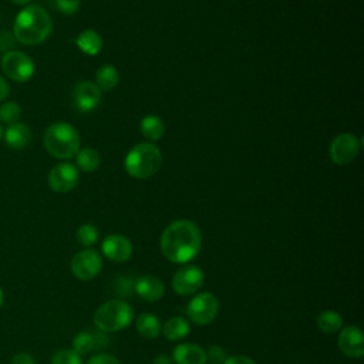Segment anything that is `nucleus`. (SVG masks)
Listing matches in <instances>:
<instances>
[{
    "label": "nucleus",
    "instance_id": "nucleus-36",
    "mask_svg": "<svg viewBox=\"0 0 364 364\" xmlns=\"http://www.w3.org/2000/svg\"><path fill=\"white\" fill-rule=\"evenodd\" d=\"M10 1L14 4H18V6H24V4H28L31 0H10Z\"/></svg>",
    "mask_w": 364,
    "mask_h": 364
},
{
    "label": "nucleus",
    "instance_id": "nucleus-8",
    "mask_svg": "<svg viewBox=\"0 0 364 364\" xmlns=\"http://www.w3.org/2000/svg\"><path fill=\"white\" fill-rule=\"evenodd\" d=\"M102 267L101 255L97 250L85 249L75 253L71 259V272L80 280L94 279Z\"/></svg>",
    "mask_w": 364,
    "mask_h": 364
},
{
    "label": "nucleus",
    "instance_id": "nucleus-37",
    "mask_svg": "<svg viewBox=\"0 0 364 364\" xmlns=\"http://www.w3.org/2000/svg\"><path fill=\"white\" fill-rule=\"evenodd\" d=\"M3 301H4V294H3V289L0 287V307H1Z\"/></svg>",
    "mask_w": 364,
    "mask_h": 364
},
{
    "label": "nucleus",
    "instance_id": "nucleus-21",
    "mask_svg": "<svg viewBox=\"0 0 364 364\" xmlns=\"http://www.w3.org/2000/svg\"><path fill=\"white\" fill-rule=\"evenodd\" d=\"M162 333L166 340L178 341L189 334V323L182 317H171L162 327Z\"/></svg>",
    "mask_w": 364,
    "mask_h": 364
},
{
    "label": "nucleus",
    "instance_id": "nucleus-35",
    "mask_svg": "<svg viewBox=\"0 0 364 364\" xmlns=\"http://www.w3.org/2000/svg\"><path fill=\"white\" fill-rule=\"evenodd\" d=\"M152 364H172V361L166 354H158L154 357Z\"/></svg>",
    "mask_w": 364,
    "mask_h": 364
},
{
    "label": "nucleus",
    "instance_id": "nucleus-32",
    "mask_svg": "<svg viewBox=\"0 0 364 364\" xmlns=\"http://www.w3.org/2000/svg\"><path fill=\"white\" fill-rule=\"evenodd\" d=\"M223 364H256L255 360H252L250 357L247 355H230V357H226V360L223 361Z\"/></svg>",
    "mask_w": 364,
    "mask_h": 364
},
{
    "label": "nucleus",
    "instance_id": "nucleus-9",
    "mask_svg": "<svg viewBox=\"0 0 364 364\" xmlns=\"http://www.w3.org/2000/svg\"><path fill=\"white\" fill-rule=\"evenodd\" d=\"M205 282V274L200 267L195 264H188L181 267L172 279V287L175 293L181 296H189L196 293Z\"/></svg>",
    "mask_w": 364,
    "mask_h": 364
},
{
    "label": "nucleus",
    "instance_id": "nucleus-26",
    "mask_svg": "<svg viewBox=\"0 0 364 364\" xmlns=\"http://www.w3.org/2000/svg\"><path fill=\"white\" fill-rule=\"evenodd\" d=\"M21 108L16 101H6L0 105V124L11 125L18 122Z\"/></svg>",
    "mask_w": 364,
    "mask_h": 364
},
{
    "label": "nucleus",
    "instance_id": "nucleus-14",
    "mask_svg": "<svg viewBox=\"0 0 364 364\" xmlns=\"http://www.w3.org/2000/svg\"><path fill=\"white\" fill-rule=\"evenodd\" d=\"M101 250L107 259L122 263L132 256V243L122 235H109L102 240Z\"/></svg>",
    "mask_w": 364,
    "mask_h": 364
},
{
    "label": "nucleus",
    "instance_id": "nucleus-17",
    "mask_svg": "<svg viewBox=\"0 0 364 364\" xmlns=\"http://www.w3.org/2000/svg\"><path fill=\"white\" fill-rule=\"evenodd\" d=\"M172 360L176 364H205L206 353L198 344L182 343L173 348Z\"/></svg>",
    "mask_w": 364,
    "mask_h": 364
},
{
    "label": "nucleus",
    "instance_id": "nucleus-18",
    "mask_svg": "<svg viewBox=\"0 0 364 364\" xmlns=\"http://www.w3.org/2000/svg\"><path fill=\"white\" fill-rule=\"evenodd\" d=\"M3 138L10 148L23 149L31 141V131L26 124L16 122L7 127V129L3 132Z\"/></svg>",
    "mask_w": 364,
    "mask_h": 364
},
{
    "label": "nucleus",
    "instance_id": "nucleus-1",
    "mask_svg": "<svg viewBox=\"0 0 364 364\" xmlns=\"http://www.w3.org/2000/svg\"><path fill=\"white\" fill-rule=\"evenodd\" d=\"M202 247L199 228L188 219L169 223L161 236V250L173 263H186L198 256Z\"/></svg>",
    "mask_w": 364,
    "mask_h": 364
},
{
    "label": "nucleus",
    "instance_id": "nucleus-34",
    "mask_svg": "<svg viewBox=\"0 0 364 364\" xmlns=\"http://www.w3.org/2000/svg\"><path fill=\"white\" fill-rule=\"evenodd\" d=\"M10 94V87L6 78L0 74V101H4Z\"/></svg>",
    "mask_w": 364,
    "mask_h": 364
},
{
    "label": "nucleus",
    "instance_id": "nucleus-7",
    "mask_svg": "<svg viewBox=\"0 0 364 364\" xmlns=\"http://www.w3.org/2000/svg\"><path fill=\"white\" fill-rule=\"evenodd\" d=\"M219 311V301L215 294L210 291H203L191 299V301L186 306V314L188 317L199 324H209L212 323Z\"/></svg>",
    "mask_w": 364,
    "mask_h": 364
},
{
    "label": "nucleus",
    "instance_id": "nucleus-28",
    "mask_svg": "<svg viewBox=\"0 0 364 364\" xmlns=\"http://www.w3.org/2000/svg\"><path fill=\"white\" fill-rule=\"evenodd\" d=\"M51 364H82V360H81V355L77 354L74 350L64 348L54 353L51 358Z\"/></svg>",
    "mask_w": 364,
    "mask_h": 364
},
{
    "label": "nucleus",
    "instance_id": "nucleus-2",
    "mask_svg": "<svg viewBox=\"0 0 364 364\" xmlns=\"http://www.w3.org/2000/svg\"><path fill=\"white\" fill-rule=\"evenodd\" d=\"M53 30V21L48 11L37 4L23 7L14 21L13 34L24 46H37L44 43Z\"/></svg>",
    "mask_w": 364,
    "mask_h": 364
},
{
    "label": "nucleus",
    "instance_id": "nucleus-33",
    "mask_svg": "<svg viewBox=\"0 0 364 364\" xmlns=\"http://www.w3.org/2000/svg\"><path fill=\"white\" fill-rule=\"evenodd\" d=\"M10 364H36V363L28 353H17L16 355H13Z\"/></svg>",
    "mask_w": 364,
    "mask_h": 364
},
{
    "label": "nucleus",
    "instance_id": "nucleus-6",
    "mask_svg": "<svg viewBox=\"0 0 364 364\" xmlns=\"http://www.w3.org/2000/svg\"><path fill=\"white\" fill-rule=\"evenodd\" d=\"M1 71L16 82H26L34 75L36 67L31 57L26 53L9 51L1 57Z\"/></svg>",
    "mask_w": 364,
    "mask_h": 364
},
{
    "label": "nucleus",
    "instance_id": "nucleus-27",
    "mask_svg": "<svg viewBox=\"0 0 364 364\" xmlns=\"http://www.w3.org/2000/svg\"><path fill=\"white\" fill-rule=\"evenodd\" d=\"M77 240L81 246L84 247H90L92 245L97 243L98 240V230L94 225L91 223H84L78 228L77 230Z\"/></svg>",
    "mask_w": 364,
    "mask_h": 364
},
{
    "label": "nucleus",
    "instance_id": "nucleus-22",
    "mask_svg": "<svg viewBox=\"0 0 364 364\" xmlns=\"http://www.w3.org/2000/svg\"><path fill=\"white\" fill-rule=\"evenodd\" d=\"M141 134L149 141H158L165 131V125L158 115H146L139 124Z\"/></svg>",
    "mask_w": 364,
    "mask_h": 364
},
{
    "label": "nucleus",
    "instance_id": "nucleus-31",
    "mask_svg": "<svg viewBox=\"0 0 364 364\" xmlns=\"http://www.w3.org/2000/svg\"><path fill=\"white\" fill-rule=\"evenodd\" d=\"M87 364H121L119 360L111 354H105V353H100L92 355Z\"/></svg>",
    "mask_w": 364,
    "mask_h": 364
},
{
    "label": "nucleus",
    "instance_id": "nucleus-12",
    "mask_svg": "<svg viewBox=\"0 0 364 364\" xmlns=\"http://www.w3.org/2000/svg\"><path fill=\"white\" fill-rule=\"evenodd\" d=\"M73 101L78 111L90 112L101 101V90L91 81H80L73 90Z\"/></svg>",
    "mask_w": 364,
    "mask_h": 364
},
{
    "label": "nucleus",
    "instance_id": "nucleus-16",
    "mask_svg": "<svg viewBox=\"0 0 364 364\" xmlns=\"http://www.w3.org/2000/svg\"><path fill=\"white\" fill-rule=\"evenodd\" d=\"M108 338L101 333L97 331H90V330H84L80 331L74 340H73V350L77 354H88L90 351H94L97 348H101L107 344Z\"/></svg>",
    "mask_w": 364,
    "mask_h": 364
},
{
    "label": "nucleus",
    "instance_id": "nucleus-24",
    "mask_svg": "<svg viewBox=\"0 0 364 364\" xmlns=\"http://www.w3.org/2000/svg\"><path fill=\"white\" fill-rule=\"evenodd\" d=\"M75 161H77V166L81 171L92 172L98 168L101 162V156L98 151L94 148H82V149H78V152L75 154Z\"/></svg>",
    "mask_w": 364,
    "mask_h": 364
},
{
    "label": "nucleus",
    "instance_id": "nucleus-20",
    "mask_svg": "<svg viewBox=\"0 0 364 364\" xmlns=\"http://www.w3.org/2000/svg\"><path fill=\"white\" fill-rule=\"evenodd\" d=\"M136 330L144 338H156L162 331L159 318L152 313H142L136 317Z\"/></svg>",
    "mask_w": 364,
    "mask_h": 364
},
{
    "label": "nucleus",
    "instance_id": "nucleus-38",
    "mask_svg": "<svg viewBox=\"0 0 364 364\" xmlns=\"http://www.w3.org/2000/svg\"><path fill=\"white\" fill-rule=\"evenodd\" d=\"M3 127H1V124H0V141H1V138H3Z\"/></svg>",
    "mask_w": 364,
    "mask_h": 364
},
{
    "label": "nucleus",
    "instance_id": "nucleus-3",
    "mask_svg": "<svg viewBox=\"0 0 364 364\" xmlns=\"http://www.w3.org/2000/svg\"><path fill=\"white\" fill-rule=\"evenodd\" d=\"M44 146L51 156L68 159L80 149V135L73 125L54 122L44 132Z\"/></svg>",
    "mask_w": 364,
    "mask_h": 364
},
{
    "label": "nucleus",
    "instance_id": "nucleus-11",
    "mask_svg": "<svg viewBox=\"0 0 364 364\" xmlns=\"http://www.w3.org/2000/svg\"><path fill=\"white\" fill-rule=\"evenodd\" d=\"M80 181L78 168L68 162L57 164L48 173V185L54 192L65 193L73 191Z\"/></svg>",
    "mask_w": 364,
    "mask_h": 364
},
{
    "label": "nucleus",
    "instance_id": "nucleus-4",
    "mask_svg": "<svg viewBox=\"0 0 364 364\" xmlns=\"http://www.w3.org/2000/svg\"><path fill=\"white\" fill-rule=\"evenodd\" d=\"M162 164V155L156 145L142 142L135 145L125 156V171L136 179H145L156 173Z\"/></svg>",
    "mask_w": 364,
    "mask_h": 364
},
{
    "label": "nucleus",
    "instance_id": "nucleus-5",
    "mask_svg": "<svg viewBox=\"0 0 364 364\" xmlns=\"http://www.w3.org/2000/svg\"><path fill=\"white\" fill-rule=\"evenodd\" d=\"M134 320L132 307L119 299H112L104 304H101L95 314L94 323L97 328L102 333L119 331L128 327Z\"/></svg>",
    "mask_w": 364,
    "mask_h": 364
},
{
    "label": "nucleus",
    "instance_id": "nucleus-10",
    "mask_svg": "<svg viewBox=\"0 0 364 364\" xmlns=\"http://www.w3.org/2000/svg\"><path fill=\"white\" fill-rule=\"evenodd\" d=\"M360 152V141L355 135L344 132L337 135L330 145V158L337 165H348Z\"/></svg>",
    "mask_w": 364,
    "mask_h": 364
},
{
    "label": "nucleus",
    "instance_id": "nucleus-23",
    "mask_svg": "<svg viewBox=\"0 0 364 364\" xmlns=\"http://www.w3.org/2000/svg\"><path fill=\"white\" fill-rule=\"evenodd\" d=\"M95 81H97L95 85L101 91H111L112 88L117 87L119 81V73L112 65H102L98 68L95 74Z\"/></svg>",
    "mask_w": 364,
    "mask_h": 364
},
{
    "label": "nucleus",
    "instance_id": "nucleus-30",
    "mask_svg": "<svg viewBox=\"0 0 364 364\" xmlns=\"http://www.w3.org/2000/svg\"><path fill=\"white\" fill-rule=\"evenodd\" d=\"M210 360L213 364H223L226 360V353L220 346H210L206 351V360Z\"/></svg>",
    "mask_w": 364,
    "mask_h": 364
},
{
    "label": "nucleus",
    "instance_id": "nucleus-29",
    "mask_svg": "<svg viewBox=\"0 0 364 364\" xmlns=\"http://www.w3.org/2000/svg\"><path fill=\"white\" fill-rule=\"evenodd\" d=\"M55 7L64 14H74L78 11L81 1L80 0H54Z\"/></svg>",
    "mask_w": 364,
    "mask_h": 364
},
{
    "label": "nucleus",
    "instance_id": "nucleus-13",
    "mask_svg": "<svg viewBox=\"0 0 364 364\" xmlns=\"http://www.w3.org/2000/svg\"><path fill=\"white\" fill-rule=\"evenodd\" d=\"M337 346L344 355L350 358H360L364 354V336L357 326H347L341 328Z\"/></svg>",
    "mask_w": 364,
    "mask_h": 364
},
{
    "label": "nucleus",
    "instance_id": "nucleus-25",
    "mask_svg": "<svg viewBox=\"0 0 364 364\" xmlns=\"http://www.w3.org/2000/svg\"><path fill=\"white\" fill-rule=\"evenodd\" d=\"M316 323H317V327H318L320 331L327 333V334H333V333H337L341 328L343 318L337 311L326 310L321 314H318Z\"/></svg>",
    "mask_w": 364,
    "mask_h": 364
},
{
    "label": "nucleus",
    "instance_id": "nucleus-19",
    "mask_svg": "<svg viewBox=\"0 0 364 364\" xmlns=\"http://www.w3.org/2000/svg\"><path fill=\"white\" fill-rule=\"evenodd\" d=\"M75 43H77V47L87 55H97L102 47L101 36L92 28H87L81 31Z\"/></svg>",
    "mask_w": 364,
    "mask_h": 364
},
{
    "label": "nucleus",
    "instance_id": "nucleus-15",
    "mask_svg": "<svg viewBox=\"0 0 364 364\" xmlns=\"http://www.w3.org/2000/svg\"><path fill=\"white\" fill-rule=\"evenodd\" d=\"M134 289L136 294L145 301H156L165 293L164 283L152 274L139 276L134 283Z\"/></svg>",
    "mask_w": 364,
    "mask_h": 364
}]
</instances>
